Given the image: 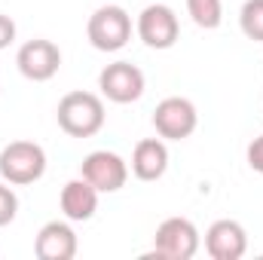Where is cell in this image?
Segmentation results:
<instances>
[{"label": "cell", "mask_w": 263, "mask_h": 260, "mask_svg": "<svg viewBox=\"0 0 263 260\" xmlns=\"http://www.w3.org/2000/svg\"><path fill=\"white\" fill-rule=\"evenodd\" d=\"M205 251L211 260H239L248 251V233L239 220H214L205 230Z\"/></svg>", "instance_id": "10"}, {"label": "cell", "mask_w": 263, "mask_h": 260, "mask_svg": "<svg viewBox=\"0 0 263 260\" xmlns=\"http://www.w3.org/2000/svg\"><path fill=\"white\" fill-rule=\"evenodd\" d=\"M168 172V147L162 138H144L132 150V175L138 181H159Z\"/></svg>", "instance_id": "13"}, {"label": "cell", "mask_w": 263, "mask_h": 260, "mask_svg": "<svg viewBox=\"0 0 263 260\" xmlns=\"http://www.w3.org/2000/svg\"><path fill=\"white\" fill-rule=\"evenodd\" d=\"M135 31L138 37L144 40V46L150 49H172L178 43V34H181V25H178V15L172 6L165 3H150L138 12V22H135Z\"/></svg>", "instance_id": "6"}, {"label": "cell", "mask_w": 263, "mask_h": 260, "mask_svg": "<svg viewBox=\"0 0 263 260\" xmlns=\"http://www.w3.org/2000/svg\"><path fill=\"white\" fill-rule=\"evenodd\" d=\"M80 175L98 190V193H117L126 187L129 181V162L114 153V150H92L83 165H80Z\"/></svg>", "instance_id": "8"}, {"label": "cell", "mask_w": 263, "mask_h": 260, "mask_svg": "<svg viewBox=\"0 0 263 260\" xmlns=\"http://www.w3.org/2000/svg\"><path fill=\"white\" fill-rule=\"evenodd\" d=\"M98 89L114 104H132L144 95V73L132 62H114L98 73Z\"/></svg>", "instance_id": "9"}, {"label": "cell", "mask_w": 263, "mask_h": 260, "mask_svg": "<svg viewBox=\"0 0 263 260\" xmlns=\"http://www.w3.org/2000/svg\"><path fill=\"white\" fill-rule=\"evenodd\" d=\"M86 37H89V43L98 52H120L132 40V15L123 6H117V3L98 6L89 15Z\"/></svg>", "instance_id": "3"}, {"label": "cell", "mask_w": 263, "mask_h": 260, "mask_svg": "<svg viewBox=\"0 0 263 260\" xmlns=\"http://www.w3.org/2000/svg\"><path fill=\"white\" fill-rule=\"evenodd\" d=\"M34 254L40 260H70L77 254V233L67 220H49L34 239Z\"/></svg>", "instance_id": "11"}, {"label": "cell", "mask_w": 263, "mask_h": 260, "mask_svg": "<svg viewBox=\"0 0 263 260\" xmlns=\"http://www.w3.org/2000/svg\"><path fill=\"white\" fill-rule=\"evenodd\" d=\"M46 175V150L34 141H12L0 150V178L12 187H28Z\"/></svg>", "instance_id": "2"}, {"label": "cell", "mask_w": 263, "mask_h": 260, "mask_svg": "<svg viewBox=\"0 0 263 260\" xmlns=\"http://www.w3.org/2000/svg\"><path fill=\"white\" fill-rule=\"evenodd\" d=\"M98 190L80 175L73 181H67L62 187V196H59V205H62V214L73 224H83V220H92L95 211H98Z\"/></svg>", "instance_id": "12"}, {"label": "cell", "mask_w": 263, "mask_h": 260, "mask_svg": "<svg viewBox=\"0 0 263 260\" xmlns=\"http://www.w3.org/2000/svg\"><path fill=\"white\" fill-rule=\"evenodd\" d=\"M187 12L205 31H214L223 22V3L220 0H187Z\"/></svg>", "instance_id": "14"}, {"label": "cell", "mask_w": 263, "mask_h": 260, "mask_svg": "<svg viewBox=\"0 0 263 260\" xmlns=\"http://www.w3.org/2000/svg\"><path fill=\"white\" fill-rule=\"evenodd\" d=\"M12 40H15V22L0 12V49H6Z\"/></svg>", "instance_id": "18"}, {"label": "cell", "mask_w": 263, "mask_h": 260, "mask_svg": "<svg viewBox=\"0 0 263 260\" xmlns=\"http://www.w3.org/2000/svg\"><path fill=\"white\" fill-rule=\"evenodd\" d=\"M15 214H18V196H15V190H12V184L0 181V227L12 224Z\"/></svg>", "instance_id": "16"}, {"label": "cell", "mask_w": 263, "mask_h": 260, "mask_svg": "<svg viewBox=\"0 0 263 260\" xmlns=\"http://www.w3.org/2000/svg\"><path fill=\"white\" fill-rule=\"evenodd\" d=\"M15 67H18V73H22L25 80H31V83H46V80H52V77L59 73V67H62V49H59L52 40H46V37H34V40H28V43L18 46V52H15Z\"/></svg>", "instance_id": "7"}, {"label": "cell", "mask_w": 263, "mask_h": 260, "mask_svg": "<svg viewBox=\"0 0 263 260\" xmlns=\"http://www.w3.org/2000/svg\"><path fill=\"white\" fill-rule=\"evenodd\" d=\"M202 236H199L196 224L187 217H165L156 227L153 236V251L144 257H159V260H190L196 257Z\"/></svg>", "instance_id": "4"}, {"label": "cell", "mask_w": 263, "mask_h": 260, "mask_svg": "<svg viewBox=\"0 0 263 260\" xmlns=\"http://www.w3.org/2000/svg\"><path fill=\"white\" fill-rule=\"evenodd\" d=\"M239 28L248 40L263 43V0H245L239 12Z\"/></svg>", "instance_id": "15"}, {"label": "cell", "mask_w": 263, "mask_h": 260, "mask_svg": "<svg viewBox=\"0 0 263 260\" xmlns=\"http://www.w3.org/2000/svg\"><path fill=\"white\" fill-rule=\"evenodd\" d=\"M248 165H251L254 172H260V175H263V135H260V138H254V141L248 144Z\"/></svg>", "instance_id": "17"}, {"label": "cell", "mask_w": 263, "mask_h": 260, "mask_svg": "<svg viewBox=\"0 0 263 260\" xmlns=\"http://www.w3.org/2000/svg\"><path fill=\"white\" fill-rule=\"evenodd\" d=\"M196 126H199V114L190 98L172 95V98H162L153 110V129L165 141H184L196 132Z\"/></svg>", "instance_id": "5"}, {"label": "cell", "mask_w": 263, "mask_h": 260, "mask_svg": "<svg viewBox=\"0 0 263 260\" xmlns=\"http://www.w3.org/2000/svg\"><path fill=\"white\" fill-rule=\"evenodd\" d=\"M104 101L95 92H67L55 107L59 129L70 138H92L104 129Z\"/></svg>", "instance_id": "1"}]
</instances>
